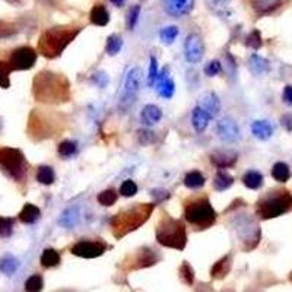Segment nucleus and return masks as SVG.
<instances>
[{
	"label": "nucleus",
	"instance_id": "1",
	"mask_svg": "<svg viewBox=\"0 0 292 292\" xmlns=\"http://www.w3.org/2000/svg\"><path fill=\"white\" fill-rule=\"evenodd\" d=\"M34 95L37 101L47 104H63L70 100V85L63 75L41 72L34 81Z\"/></svg>",
	"mask_w": 292,
	"mask_h": 292
},
{
	"label": "nucleus",
	"instance_id": "2",
	"mask_svg": "<svg viewBox=\"0 0 292 292\" xmlns=\"http://www.w3.org/2000/svg\"><path fill=\"white\" fill-rule=\"evenodd\" d=\"M155 206H157L155 203H136L133 206L117 212L110 221L114 238L122 240L123 237L139 229L143 224L148 222Z\"/></svg>",
	"mask_w": 292,
	"mask_h": 292
},
{
	"label": "nucleus",
	"instance_id": "3",
	"mask_svg": "<svg viewBox=\"0 0 292 292\" xmlns=\"http://www.w3.org/2000/svg\"><path fill=\"white\" fill-rule=\"evenodd\" d=\"M81 31L82 28L76 27V25H63V27L47 29L40 37L38 51L47 59H56L77 37V34Z\"/></svg>",
	"mask_w": 292,
	"mask_h": 292
},
{
	"label": "nucleus",
	"instance_id": "4",
	"mask_svg": "<svg viewBox=\"0 0 292 292\" xmlns=\"http://www.w3.org/2000/svg\"><path fill=\"white\" fill-rule=\"evenodd\" d=\"M218 213L207 196L189 198L184 202V219L194 231H205L215 225Z\"/></svg>",
	"mask_w": 292,
	"mask_h": 292
},
{
	"label": "nucleus",
	"instance_id": "5",
	"mask_svg": "<svg viewBox=\"0 0 292 292\" xmlns=\"http://www.w3.org/2000/svg\"><path fill=\"white\" fill-rule=\"evenodd\" d=\"M155 237L161 245L174 250H184L187 244V231L184 222L180 219H174L165 212H162L157 224Z\"/></svg>",
	"mask_w": 292,
	"mask_h": 292
},
{
	"label": "nucleus",
	"instance_id": "6",
	"mask_svg": "<svg viewBox=\"0 0 292 292\" xmlns=\"http://www.w3.org/2000/svg\"><path fill=\"white\" fill-rule=\"evenodd\" d=\"M292 210V194L286 189H272L256 203V213L260 219H272Z\"/></svg>",
	"mask_w": 292,
	"mask_h": 292
},
{
	"label": "nucleus",
	"instance_id": "7",
	"mask_svg": "<svg viewBox=\"0 0 292 292\" xmlns=\"http://www.w3.org/2000/svg\"><path fill=\"white\" fill-rule=\"evenodd\" d=\"M141 82L142 70L139 67H132L126 75L122 95L119 98V113L127 114L130 111V108L138 100V94H139V89H141Z\"/></svg>",
	"mask_w": 292,
	"mask_h": 292
},
{
	"label": "nucleus",
	"instance_id": "8",
	"mask_svg": "<svg viewBox=\"0 0 292 292\" xmlns=\"http://www.w3.org/2000/svg\"><path fill=\"white\" fill-rule=\"evenodd\" d=\"M0 167L13 180H22L27 174V161L24 153L13 148H2L0 149Z\"/></svg>",
	"mask_w": 292,
	"mask_h": 292
},
{
	"label": "nucleus",
	"instance_id": "9",
	"mask_svg": "<svg viewBox=\"0 0 292 292\" xmlns=\"http://www.w3.org/2000/svg\"><path fill=\"white\" fill-rule=\"evenodd\" d=\"M232 225L236 228L237 236L243 241V248L245 251L253 250L260 241V228L255 221L250 218V215H240L232 221Z\"/></svg>",
	"mask_w": 292,
	"mask_h": 292
},
{
	"label": "nucleus",
	"instance_id": "10",
	"mask_svg": "<svg viewBox=\"0 0 292 292\" xmlns=\"http://www.w3.org/2000/svg\"><path fill=\"white\" fill-rule=\"evenodd\" d=\"M160 260L161 255H158L155 250H152L149 247H141L133 255H129L124 259L122 267L126 270H139L145 267H151Z\"/></svg>",
	"mask_w": 292,
	"mask_h": 292
},
{
	"label": "nucleus",
	"instance_id": "11",
	"mask_svg": "<svg viewBox=\"0 0 292 292\" xmlns=\"http://www.w3.org/2000/svg\"><path fill=\"white\" fill-rule=\"evenodd\" d=\"M108 248H110V245L103 240H95V241L84 240V241H79L75 245H72L70 253L77 257H82V259H95V257L103 256Z\"/></svg>",
	"mask_w": 292,
	"mask_h": 292
},
{
	"label": "nucleus",
	"instance_id": "12",
	"mask_svg": "<svg viewBox=\"0 0 292 292\" xmlns=\"http://www.w3.org/2000/svg\"><path fill=\"white\" fill-rule=\"evenodd\" d=\"M37 62V51L31 47L16 48L10 56V66L15 70H28Z\"/></svg>",
	"mask_w": 292,
	"mask_h": 292
},
{
	"label": "nucleus",
	"instance_id": "13",
	"mask_svg": "<svg viewBox=\"0 0 292 292\" xmlns=\"http://www.w3.org/2000/svg\"><path fill=\"white\" fill-rule=\"evenodd\" d=\"M184 56L186 60L194 65L199 63L203 57V43L198 34H189L184 43Z\"/></svg>",
	"mask_w": 292,
	"mask_h": 292
},
{
	"label": "nucleus",
	"instance_id": "14",
	"mask_svg": "<svg viewBox=\"0 0 292 292\" xmlns=\"http://www.w3.org/2000/svg\"><path fill=\"white\" fill-rule=\"evenodd\" d=\"M217 133L219 139L226 142V143H234V142L240 139V129H238L237 123L229 117L222 119L221 122L218 123Z\"/></svg>",
	"mask_w": 292,
	"mask_h": 292
},
{
	"label": "nucleus",
	"instance_id": "15",
	"mask_svg": "<svg viewBox=\"0 0 292 292\" xmlns=\"http://www.w3.org/2000/svg\"><path fill=\"white\" fill-rule=\"evenodd\" d=\"M193 6H194V0H162L164 10L176 18L189 15L193 10Z\"/></svg>",
	"mask_w": 292,
	"mask_h": 292
},
{
	"label": "nucleus",
	"instance_id": "16",
	"mask_svg": "<svg viewBox=\"0 0 292 292\" xmlns=\"http://www.w3.org/2000/svg\"><path fill=\"white\" fill-rule=\"evenodd\" d=\"M210 164L215 165L219 170H226L234 167L238 161V155L237 152L229 151V149H219V151H213L209 155Z\"/></svg>",
	"mask_w": 292,
	"mask_h": 292
},
{
	"label": "nucleus",
	"instance_id": "17",
	"mask_svg": "<svg viewBox=\"0 0 292 292\" xmlns=\"http://www.w3.org/2000/svg\"><path fill=\"white\" fill-rule=\"evenodd\" d=\"M155 88H157V92L160 94V96L165 98V100H170V98L174 96V94H176V84L171 79L170 67H164L162 72H160Z\"/></svg>",
	"mask_w": 292,
	"mask_h": 292
},
{
	"label": "nucleus",
	"instance_id": "18",
	"mask_svg": "<svg viewBox=\"0 0 292 292\" xmlns=\"http://www.w3.org/2000/svg\"><path fill=\"white\" fill-rule=\"evenodd\" d=\"M198 105H200L205 111H207V114L210 115V119H215V117H218V114L221 113V100L212 91L205 92L202 95Z\"/></svg>",
	"mask_w": 292,
	"mask_h": 292
},
{
	"label": "nucleus",
	"instance_id": "19",
	"mask_svg": "<svg viewBox=\"0 0 292 292\" xmlns=\"http://www.w3.org/2000/svg\"><path fill=\"white\" fill-rule=\"evenodd\" d=\"M162 119V111L158 105L155 104H148L143 107V110L141 111V123L143 126H155L157 123L161 122Z\"/></svg>",
	"mask_w": 292,
	"mask_h": 292
},
{
	"label": "nucleus",
	"instance_id": "20",
	"mask_svg": "<svg viewBox=\"0 0 292 292\" xmlns=\"http://www.w3.org/2000/svg\"><path fill=\"white\" fill-rule=\"evenodd\" d=\"M210 120H212L210 115H209L207 111H205L200 105H196V107L193 108V111H191V126H193V129H194L196 132H205Z\"/></svg>",
	"mask_w": 292,
	"mask_h": 292
},
{
	"label": "nucleus",
	"instance_id": "21",
	"mask_svg": "<svg viewBox=\"0 0 292 292\" xmlns=\"http://www.w3.org/2000/svg\"><path fill=\"white\" fill-rule=\"evenodd\" d=\"M231 266H232V257H231V255L224 256L221 260H218L217 263L212 266L210 278L212 279H224L229 274Z\"/></svg>",
	"mask_w": 292,
	"mask_h": 292
},
{
	"label": "nucleus",
	"instance_id": "22",
	"mask_svg": "<svg viewBox=\"0 0 292 292\" xmlns=\"http://www.w3.org/2000/svg\"><path fill=\"white\" fill-rule=\"evenodd\" d=\"M251 133L259 141H267L274 134V127L267 120H256L251 124Z\"/></svg>",
	"mask_w": 292,
	"mask_h": 292
},
{
	"label": "nucleus",
	"instance_id": "23",
	"mask_svg": "<svg viewBox=\"0 0 292 292\" xmlns=\"http://www.w3.org/2000/svg\"><path fill=\"white\" fill-rule=\"evenodd\" d=\"M282 0H250L251 8L257 15H267L281 6Z\"/></svg>",
	"mask_w": 292,
	"mask_h": 292
},
{
	"label": "nucleus",
	"instance_id": "24",
	"mask_svg": "<svg viewBox=\"0 0 292 292\" xmlns=\"http://www.w3.org/2000/svg\"><path fill=\"white\" fill-rule=\"evenodd\" d=\"M234 184V177L224 170H218L213 179V189L217 191H225Z\"/></svg>",
	"mask_w": 292,
	"mask_h": 292
},
{
	"label": "nucleus",
	"instance_id": "25",
	"mask_svg": "<svg viewBox=\"0 0 292 292\" xmlns=\"http://www.w3.org/2000/svg\"><path fill=\"white\" fill-rule=\"evenodd\" d=\"M91 22L94 25H98V27H105L108 22H110V13L107 12L105 6L104 5H95L92 10H91Z\"/></svg>",
	"mask_w": 292,
	"mask_h": 292
},
{
	"label": "nucleus",
	"instance_id": "26",
	"mask_svg": "<svg viewBox=\"0 0 292 292\" xmlns=\"http://www.w3.org/2000/svg\"><path fill=\"white\" fill-rule=\"evenodd\" d=\"M243 184L247 189L257 190L263 186V174L256 170H250L243 176Z\"/></svg>",
	"mask_w": 292,
	"mask_h": 292
},
{
	"label": "nucleus",
	"instance_id": "27",
	"mask_svg": "<svg viewBox=\"0 0 292 292\" xmlns=\"http://www.w3.org/2000/svg\"><path fill=\"white\" fill-rule=\"evenodd\" d=\"M205 181H206V179H205V176L200 171H190V172L186 174V177L183 180L184 186L190 190H196L203 187Z\"/></svg>",
	"mask_w": 292,
	"mask_h": 292
},
{
	"label": "nucleus",
	"instance_id": "28",
	"mask_svg": "<svg viewBox=\"0 0 292 292\" xmlns=\"http://www.w3.org/2000/svg\"><path fill=\"white\" fill-rule=\"evenodd\" d=\"M248 67H250L251 73L255 76H262L269 70V62H267L266 59H263V57L253 54V56L250 57Z\"/></svg>",
	"mask_w": 292,
	"mask_h": 292
},
{
	"label": "nucleus",
	"instance_id": "29",
	"mask_svg": "<svg viewBox=\"0 0 292 292\" xmlns=\"http://www.w3.org/2000/svg\"><path fill=\"white\" fill-rule=\"evenodd\" d=\"M41 266L46 267V269H50V267H56L60 264V260L62 257L59 255V251L54 250V248H46L41 255Z\"/></svg>",
	"mask_w": 292,
	"mask_h": 292
},
{
	"label": "nucleus",
	"instance_id": "30",
	"mask_svg": "<svg viewBox=\"0 0 292 292\" xmlns=\"http://www.w3.org/2000/svg\"><path fill=\"white\" fill-rule=\"evenodd\" d=\"M41 215L40 209L32 203H27L25 206L22 207L21 213H19V219L24 222V224H34L38 218Z\"/></svg>",
	"mask_w": 292,
	"mask_h": 292
},
{
	"label": "nucleus",
	"instance_id": "31",
	"mask_svg": "<svg viewBox=\"0 0 292 292\" xmlns=\"http://www.w3.org/2000/svg\"><path fill=\"white\" fill-rule=\"evenodd\" d=\"M272 177H274L278 183H286L291 179V170L288 167V164L285 162H276L272 167Z\"/></svg>",
	"mask_w": 292,
	"mask_h": 292
},
{
	"label": "nucleus",
	"instance_id": "32",
	"mask_svg": "<svg viewBox=\"0 0 292 292\" xmlns=\"http://www.w3.org/2000/svg\"><path fill=\"white\" fill-rule=\"evenodd\" d=\"M79 221V209L77 207H69L63 212V215L60 217V225L65 228H73Z\"/></svg>",
	"mask_w": 292,
	"mask_h": 292
},
{
	"label": "nucleus",
	"instance_id": "33",
	"mask_svg": "<svg viewBox=\"0 0 292 292\" xmlns=\"http://www.w3.org/2000/svg\"><path fill=\"white\" fill-rule=\"evenodd\" d=\"M56 180V174H54V170L48 165H41L38 167L37 171V181L44 184V186H50L53 184Z\"/></svg>",
	"mask_w": 292,
	"mask_h": 292
},
{
	"label": "nucleus",
	"instance_id": "34",
	"mask_svg": "<svg viewBox=\"0 0 292 292\" xmlns=\"http://www.w3.org/2000/svg\"><path fill=\"white\" fill-rule=\"evenodd\" d=\"M57 152L62 158H70L77 152V142L75 141H63L59 143Z\"/></svg>",
	"mask_w": 292,
	"mask_h": 292
},
{
	"label": "nucleus",
	"instance_id": "35",
	"mask_svg": "<svg viewBox=\"0 0 292 292\" xmlns=\"http://www.w3.org/2000/svg\"><path fill=\"white\" fill-rule=\"evenodd\" d=\"M123 47L122 37H119L117 34H113L107 38V44H105V53L110 56H115L117 53H120Z\"/></svg>",
	"mask_w": 292,
	"mask_h": 292
},
{
	"label": "nucleus",
	"instance_id": "36",
	"mask_svg": "<svg viewBox=\"0 0 292 292\" xmlns=\"http://www.w3.org/2000/svg\"><path fill=\"white\" fill-rule=\"evenodd\" d=\"M179 28L177 27H174V25H170V27H164V28H161L160 31V38L161 41L165 44V46H171L174 41H176V38L179 37Z\"/></svg>",
	"mask_w": 292,
	"mask_h": 292
},
{
	"label": "nucleus",
	"instance_id": "37",
	"mask_svg": "<svg viewBox=\"0 0 292 292\" xmlns=\"http://www.w3.org/2000/svg\"><path fill=\"white\" fill-rule=\"evenodd\" d=\"M179 274L180 279L186 283V285L191 286V285L194 283V270H193V267H191V264H190L189 262H183V263H181Z\"/></svg>",
	"mask_w": 292,
	"mask_h": 292
},
{
	"label": "nucleus",
	"instance_id": "38",
	"mask_svg": "<svg viewBox=\"0 0 292 292\" xmlns=\"http://www.w3.org/2000/svg\"><path fill=\"white\" fill-rule=\"evenodd\" d=\"M119 199V193L114 189H107L98 194V202L101 206H113Z\"/></svg>",
	"mask_w": 292,
	"mask_h": 292
},
{
	"label": "nucleus",
	"instance_id": "39",
	"mask_svg": "<svg viewBox=\"0 0 292 292\" xmlns=\"http://www.w3.org/2000/svg\"><path fill=\"white\" fill-rule=\"evenodd\" d=\"M44 286V281L41 275H32L25 282V291L27 292H41Z\"/></svg>",
	"mask_w": 292,
	"mask_h": 292
},
{
	"label": "nucleus",
	"instance_id": "40",
	"mask_svg": "<svg viewBox=\"0 0 292 292\" xmlns=\"http://www.w3.org/2000/svg\"><path fill=\"white\" fill-rule=\"evenodd\" d=\"M18 267V262L12 257V256H6L0 260V270L3 274L6 275H12Z\"/></svg>",
	"mask_w": 292,
	"mask_h": 292
},
{
	"label": "nucleus",
	"instance_id": "41",
	"mask_svg": "<svg viewBox=\"0 0 292 292\" xmlns=\"http://www.w3.org/2000/svg\"><path fill=\"white\" fill-rule=\"evenodd\" d=\"M138 193V184L133 180H126L123 181L122 187H120V194L123 198H132Z\"/></svg>",
	"mask_w": 292,
	"mask_h": 292
},
{
	"label": "nucleus",
	"instance_id": "42",
	"mask_svg": "<svg viewBox=\"0 0 292 292\" xmlns=\"http://www.w3.org/2000/svg\"><path fill=\"white\" fill-rule=\"evenodd\" d=\"M158 76H160V72H158V62H157L155 57L152 56L151 65H149V73H148V86H155Z\"/></svg>",
	"mask_w": 292,
	"mask_h": 292
},
{
	"label": "nucleus",
	"instance_id": "43",
	"mask_svg": "<svg viewBox=\"0 0 292 292\" xmlns=\"http://www.w3.org/2000/svg\"><path fill=\"white\" fill-rule=\"evenodd\" d=\"M12 66L5 63V62H0V86L2 88H8L9 86V75Z\"/></svg>",
	"mask_w": 292,
	"mask_h": 292
},
{
	"label": "nucleus",
	"instance_id": "44",
	"mask_svg": "<svg viewBox=\"0 0 292 292\" xmlns=\"http://www.w3.org/2000/svg\"><path fill=\"white\" fill-rule=\"evenodd\" d=\"M13 231V219L0 217V237H10Z\"/></svg>",
	"mask_w": 292,
	"mask_h": 292
},
{
	"label": "nucleus",
	"instance_id": "45",
	"mask_svg": "<svg viewBox=\"0 0 292 292\" xmlns=\"http://www.w3.org/2000/svg\"><path fill=\"white\" fill-rule=\"evenodd\" d=\"M262 35H260V32L255 29L248 37H247V41H245V46L247 47H251L253 50H259V48L262 47Z\"/></svg>",
	"mask_w": 292,
	"mask_h": 292
},
{
	"label": "nucleus",
	"instance_id": "46",
	"mask_svg": "<svg viewBox=\"0 0 292 292\" xmlns=\"http://www.w3.org/2000/svg\"><path fill=\"white\" fill-rule=\"evenodd\" d=\"M205 75L209 76V77H213V76L219 75L221 72H222V65H221V62L219 60H212V62H209L206 66H205Z\"/></svg>",
	"mask_w": 292,
	"mask_h": 292
},
{
	"label": "nucleus",
	"instance_id": "47",
	"mask_svg": "<svg viewBox=\"0 0 292 292\" xmlns=\"http://www.w3.org/2000/svg\"><path fill=\"white\" fill-rule=\"evenodd\" d=\"M138 141H139V143L143 145V146L151 145L152 142L155 141L153 132L148 130V129H141V130H138Z\"/></svg>",
	"mask_w": 292,
	"mask_h": 292
},
{
	"label": "nucleus",
	"instance_id": "48",
	"mask_svg": "<svg viewBox=\"0 0 292 292\" xmlns=\"http://www.w3.org/2000/svg\"><path fill=\"white\" fill-rule=\"evenodd\" d=\"M139 15H141V6L134 5L132 9H130V12H129V18H127V28L130 29V31L136 27V24L139 21Z\"/></svg>",
	"mask_w": 292,
	"mask_h": 292
},
{
	"label": "nucleus",
	"instance_id": "49",
	"mask_svg": "<svg viewBox=\"0 0 292 292\" xmlns=\"http://www.w3.org/2000/svg\"><path fill=\"white\" fill-rule=\"evenodd\" d=\"M225 72L228 75L231 76V77H234L236 75V70H237V65H236V60L232 59V56L229 54V53H226L225 54Z\"/></svg>",
	"mask_w": 292,
	"mask_h": 292
},
{
	"label": "nucleus",
	"instance_id": "50",
	"mask_svg": "<svg viewBox=\"0 0 292 292\" xmlns=\"http://www.w3.org/2000/svg\"><path fill=\"white\" fill-rule=\"evenodd\" d=\"M152 198H153V203L155 205H158V203H162L164 200H167V199L170 198V193L167 191V190H162V189H157V190H152L151 191Z\"/></svg>",
	"mask_w": 292,
	"mask_h": 292
},
{
	"label": "nucleus",
	"instance_id": "51",
	"mask_svg": "<svg viewBox=\"0 0 292 292\" xmlns=\"http://www.w3.org/2000/svg\"><path fill=\"white\" fill-rule=\"evenodd\" d=\"M91 79H92V82H94L95 85L100 86V88H104V86L108 84V76H107V73L103 72V70L96 72V73H95Z\"/></svg>",
	"mask_w": 292,
	"mask_h": 292
},
{
	"label": "nucleus",
	"instance_id": "52",
	"mask_svg": "<svg viewBox=\"0 0 292 292\" xmlns=\"http://www.w3.org/2000/svg\"><path fill=\"white\" fill-rule=\"evenodd\" d=\"M281 124H282L288 132H292V114H283L282 119H281Z\"/></svg>",
	"mask_w": 292,
	"mask_h": 292
},
{
	"label": "nucleus",
	"instance_id": "53",
	"mask_svg": "<svg viewBox=\"0 0 292 292\" xmlns=\"http://www.w3.org/2000/svg\"><path fill=\"white\" fill-rule=\"evenodd\" d=\"M282 98L285 103L292 105V85H286L285 88H283Z\"/></svg>",
	"mask_w": 292,
	"mask_h": 292
},
{
	"label": "nucleus",
	"instance_id": "54",
	"mask_svg": "<svg viewBox=\"0 0 292 292\" xmlns=\"http://www.w3.org/2000/svg\"><path fill=\"white\" fill-rule=\"evenodd\" d=\"M196 292H212V289H210V286H209V285H206V283H202V285H199L198 291Z\"/></svg>",
	"mask_w": 292,
	"mask_h": 292
},
{
	"label": "nucleus",
	"instance_id": "55",
	"mask_svg": "<svg viewBox=\"0 0 292 292\" xmlns=\"http://www.w3.org/2000/svg\"><path fill=\"white\" fill-rule=\"evenodd\" d=\"M110 2H111L113 5H115V6H123L126 0H110Z\"/></svg>",
	"mask_w": 292,
	"mask_h": 292
},
{
	"label": "nucleus",
	"instance_id": "56",
	"mask_svg": "<svg viewBox=\"0 0 292 292\" xmlns=\"http://www.w3.org/2000/svg\"><path fill=\"white\" fill-rule=\"evenodd\" d=\"M215 2H219V3H225V2H228V0H215Z\"/></svg>",
	"mask_w": 292,
	"mask_h": 292
},
{
	"label": "nucleus",
	"instance_id": "57",
	"mask_svg": "<svg viewBox=\"0 0 292 292\" xmlns=\"http://www.w3.org/2000/svg\"><path fill=\"white\" fill-rule=\"evenodd\" d=\"M289 281H291V282H292V272H291V275H289Z\"/></svg>",
	"mask_w": 292,
	"mask_h": 292
},
{
	"label": "nucleus",
	"instance_id": "58",
	"mask_svg": "<svg viewBox=\"0 0 292 292\" xmlns=\"http://www.w3.org/2000/svg\"><path fill=\"white\" fill-rule=\"evenodd\" d=\"M222 292H234V291H231V289H226V291H222Z\"/></svg>",
	"mask_w": 292,
	"mask_h": 292
},
{
	"label": "nucleus",
	"instance_id": "59",
	"mask_svg": "<svg viewBox=\"0 0 292 292\" xmlns=\"http://www.w3.org/2000/svg\"><path fill=\"white\" fill-rule=\"evenodd\" d=\"M247 292H248V291H247ZM250 292H253V291H250Z\"/></svg>",
	"mask_w": 292,
	"mask_h": 292
}]
</instances>
